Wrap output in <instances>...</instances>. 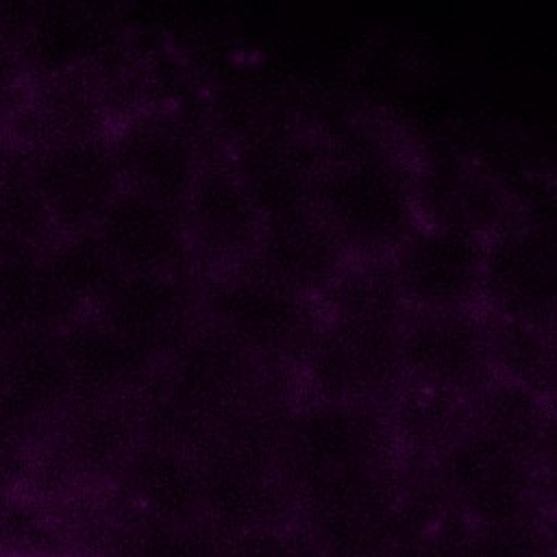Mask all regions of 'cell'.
<instances>
[{"mask_svg": "<svg viewBox=\"0 0 557 557\" xmlns=\"http://www.w3.org/2000/svg\"><path fill=\"white\" fill-rule=\"evenodd\" d=\"M416 152L374 120L324 131L313 209L350 259L392 257L420 224Z\"/></svg>", "mask_w": 557, "mask_h": 557, "instance_id": "1", "label": "cell"}, {"mask_svg": "<svg viewBox=\"0 0 557 557\" xmlns=\"http://www.w3.org/2000/svg\"><path fill=\"white\" fill-rule=\"evenodd\" d=\"M200 315L244 350L285 352L309 344L322 309L244 259L200 278Z\"/></svg>", "mask_w": 557, "mask_h": 557, "instance_id": "2", "label": "cell"}, {"mask_svg": "<svg viewBox=\"0 0 557 557\" xmlns=\"http://www.w3.org/2000/svg\"><path fill=\"white\" fill-rule=\"evenodd\" d=\"M224 150L263 222L313 209L324 131L298 117L268 115Z\"/></svg>", "mask_w": 557, "mask_h": 557, "instance_id": "3", "label": "cell"}, {"mask_svg": "<svg viewBox=\"0 0 557 557\" xmlns=\"http://www.w3.org/2000/svg\"><path fill=\"white\" fill-rule=\"evenodd\" d=\"M557 246L550 220L520 211L485 237L481 307L496 318L550 329Z\"/></svg>", "mask_w": 557, "mask_h": 557, "instance_id": "4", "label": "cell"}, {"mask_svg": "<svg viewBox=\"0 0 557 557\" xmlns=\"http://www.w3.org/2000/svg\"><path fill=\"white\" fill-rule=\"evenodd\" d=\"M181 209L198 278L244 261L263 228V215L224 148H205Z\"/></svg>", "mask_w": 557, "mask_h": 557, "instance_id": "5", "label": "cell"}, {"mask_svg": "<svg viewBox=\"0 0 557 557\" xmlns=\"http://www.w3.org/2000/svg\"><path fill=\"white\" fill-rule=\"evenodd\" d=\"M483 257L485 235L420 222L389 257L405 311L481 307Z\"/></svg>", "mask_w": 557, "mask_h": 557, "instance_id": "6", "label": "cell"}, {"mask_svg": "<svg viewBox=\"0 0 557 557\" xmlns=\"http://www.w3.org/2000/svg\"><path fill=\"white\" fill-rule=\"evenodd\" d=\"M124 189L183 207L205 152L196 131L174 111H139L109 137Z\"/></svg>", "mask_w": 557, "mask_h": 557, "instance_id": "7", "label": "cell"}, {"mask_svg": "<svg viewBox=\"0 0 557 557\" xmlns=\"http://www.w3.org/2000/svg\"><path fill=\"white\" fill-rule=\"evenodd\" d=\"M416 202L420 222L485 237L522 211L479 165L431 148L416 152Z\"/></svg>", "mask_w": 557, "mask_h": 557, "instance_id": "8", "label": "cell"}, {"mask_svg": "<svg viewBox=\"0 0 557 557\" xmlns=\"http://www.w3.org/2000/svg\"><path fill=\"white\" fill-rule=\"evenodd\" d=\"M400 361L416 376L437 385L474 381L492 361L490 318L483 307L455 311H405Z\"/></svg>", "mask_w": 557, "mask_h": 557, "instance_id": "9", "label": "cell"}, {"mask_svg": "<svg viewBox=\"0 0 557 557\" xmlns=\"http://www.w3.org/2000/svg\"><path fill=\"white\" fill-rule=\"evenodd\" d=\"M96 224L122 272H194L178 205L122 189Z\"/></svg>", "mask_w": 557, "mask_h": 557, "instance_id": "10", "label": "cell"}, {"mask_svg": "<svg viewBox=\"0 0 557 557\" xmlns=\"http://www.w3.org/2000/svg\"><path fill=\"white\" fill-rule=\"evenodd\" d=\"M270 278L320 305L350 255L315 209L263 222L257 246L246 257Z\"/></svg>", "mask_w": 557, "mask_h": 557, "instance_id": "11", "label": "cell"}, {"mask_svg": "<svg viewBox=\"0 0 557 557\" xmlns=\"http://www.w3.org/2000/svg\"><path fill=\"white\" fill-rule=\"evenodd\" d=\"M113 326L137 348L174 346L200 315L194 272H124L104 300Z\"/></svg>", "mask_w": 557, "mask_h": 557, "instance_id": "12", "label": "cell"}, {"mask_svg": "<svg viewBox=\"0 0 557 557\" xmlns=\"http://www.w3.org/2000/svg\"><path fill=\"white\" fill-rule=\"evenodd\" d=\"M320 309L337 320L400 322L405 305L392 259H350L320 298Z\"/></svg>", "mask_w": 557, "mask_h": 557, "instance_id": "13", "label": "cell"}]
</instances>
